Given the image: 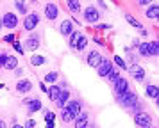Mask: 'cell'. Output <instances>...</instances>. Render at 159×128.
I'll use <instances>...</instances> for the list:
<instances>
[{
  "mask_svg": "<svg viewBox=\"0 0 159 128\" xmlns=\"http://www.w3.org/2000/svg\"><path fill=\"white\" fill-rule=\"evenodd\" d=\"M118 103L123 107H127V109H132V107L138 103V96H136V92H132L129 89V91H125L123 94H120L118 96Z\"/></svg>",
  "mask_w": 159,
  "mask_h": 128,
  "instance_id": "obj_1",
  "label": "cell"
},
{
  "mask_svg": "<svg viewBox=\"0 0 159 128\" xmlns=\"http://www.w3.org/2000/svg\"><path fill=\"white\" fill-rule=\"evenodd\" d=\"M134 123L141 128H148L152 125V116L145 110H139V112L134 114Z\"/></svg>",
  "mask_w": 159,
  "mask_h": 128,
  "instance_id": "obj_2",
  "label": "cell"
},
{
  "mask_svg": "<svg viewBox=\"0 0 159 128\" xmlns=\"http://www.w3.org/2000/svg\"><path fill=\"white\" fill-rule=\"evenodd\" d=\"M38 23H39V14L38 13H30L25 16V20H23V28L25 30H34L38 27Z\"/></svg>",
  "mask_w": 159,
  "mask_h": 128,
  "instance_id": "obj_3",
  "label": "cell"
},
{
  "mask_svg": "<svg viewBox=\"0 0 159 128\" xmlns=\"http://www.w3.org/2000/svg\"><path fill=\"white\" fill-rule=\"evenodd\" d=\"M18 66V59L15 55H7V53H2V61H0V68H6V70H15Z\"/></svg>",
  "mask_w": 159,
  "mask_h": 128,
  "instance_id": "obj_4",
  "label": "cell"
},
{
  "mask_svg": "<svg viewBox=\"0 0 159 128\" xmlns=\"http://www.w3.org/2000/svg\"><path fill=\"white\" fill-rule=\"evenodd\" d=\"M102 53L100 52H97V50H91L89 53H88V57H86V62H88V66H91V68H98L100 66V62H102Z\"/></svg>",
  "mask_w": 159,
  "mask_h": 128,
  "instance_id": "obj_5",
  "label": "cell"
},
{
  "mask_svg": "<svg viewBox=\"0 0 159 128\" xmlns=\"http://www.w3.org/2000/svg\"><path fill=\"white\" fill-rule=\"evenodd\" d=\"M98 18H100V13H98V9H97V7L89 6V7L84 9V20H86L88 23H97Z\"/></svg>",
  "mask_w": 159,
  "mask_h": 128,
  "instance_id": "obj_6",
  "label": "cell"
},
{
  "mask_svg": "<svg viewBox=\"0 0 159 128\" xmlns=\"http://www.w3.org/2000/svg\"><path fill=\"white\" fill-rule=\"evenodd\" d=\"M98 70V77H102V78H107V75L113 71V62L109 61V59H102V62H100V66L97 68Z\"/></svg>",
  "mask_w": 159,
  "mask_h": 128,
  "instance_id": "obj_7",
  "label": "cell"
},
{
  "mask_svg": "<svg viewBox=\"0 0 159 128\" xmlns=\"http://www.w3.org/2000/svg\"><path fill=\"white\" fill-rule=\"evenodd\" d=\"M2 25L6 28H15L18 25V16L15 13H6L4 18H2Z\"/></svg>",
  "mask_w": 159,
  "mask_h": 128,
  "instance_id": "obj_8",
  "label": "cell"
},
{
  "mask_svg": "<svg viewBox=\"0 0 159 128\" xmlns=\"http://www.w3.org/2000/svg\"><path fill=\"white\" fill-rule=\"evenodd\" d=\"M75 128H86L88 125H89V116H88V112H84V110H80L77 116H75Z\"/></svg>",
  "mask_w": 159,
  "mask_h": 128,
  "instance_id": "obj_9",
  "label": "cell"
},
{
  "mask_svg": "<svg viewBox=\"0 0 159 128\" xmlns=\"http://www.w3.org/2000/svg\"><path fill=\"white\" fill-rule=\"evenodd\" d=\"M113 85H115V92L118 94V96H120V94H123L125 91H129V82H127L125 78H122V77L118 78Z\"/></svg>",
  "mask_w": 159,
  "mask_h": 128,
  "instance_id": "obj_10",
  "label": "cell"
},
{
  "mask_svg": "<svg viewBox=\"0 0 159 128\" xmlns=\"http://www.w3.org/2000/svg\"><path fill=\"white\" fill-rule=\"evenodd\" d=\"M59 14V9L56 4H47L45 6V16H47V20H56Z\"/></svg>",
  "mask_w": 159,
  "mask_h": 128,
  "instance_id": "obj_11",
  "label": "cell"
},
{
  "mask_svg": "<svg viewBox=\"0 0 159 128\" xmlns=\"http://www.w3.org/2000/svg\"><path fill=\"white\" fill-rule=\"evenodd\" d=\"M65 107L73 114V116H77V114H79L80 110H82V103H80L79 100H68V103H66Z\"/></svg>",
  "mask_w": 159,
  "mask_h": 128,
  "instance_id": "obj_12",
  "label": "cell"
},
{
  "mask_svg": "<svg viewBox=\"0 0 159 128\" xmlns=\"http://www.w3.org/2000/svg\"><path fill=\"white\" fill-rule=\"evenodd\" d=\"M68 100H70V91H68V89H61L57 100H56V105H57L59 109H63V107L68 103Z\"/></svg>",
  "mask_w": 159,
  "mask_h": 128,
  "instance_id": "obj_13",
  "label": "cell"
},
{
  "mask_svg": "<svg viewBox=\"0 0 159 128\" xmlns=\"http://www.w3.org/2000/svg\"><path fill=\"white\" fill-rule=\"evenodd\" d=\"M59 32L63 36H70L73 32V25H72V21L70 20H65V21H61V25H59Z\"/></svg>",
  "mask_w": 159,
  "mask_h": 128,
  "instance_id": "obj_14",
  "label": "cell"
},
{
  "mask_svg": "<svg viewBox=\"0 0 159 128\" xmlns=\"http://www.w3.org/2000/svg\"><path fill=\"white\" fill-rule=\"evenodd\" d=\"M32 89V82L30 80H18V84H16V91L18 92H29Z\"/></svg>",
  "mask_w": 159,
  "mask_h": 128,
  "instance_id": "obj_15",
  "label": "cell"
},
{
  "mask_svg": "<svg viewBox=\"0 0 159 128\" xmlns=\"http://www.w3.org/2000/svg\"><path fill=\"white\" fill-rule=\"evenodd\" d=\"M130 73H132V77L136 78V80H143L145 78V70L141 66H138V64H132L130 66Z\"/></svg>",
  "mask_w": 159,
  "mask_h": 128,
  "instance_id": "obj_16",
  "label": "cell"
},
{
  "mask_svg": "<svg viewBox=\"0 0 159 128\" xmlns=\"http://www.w3.org/2000/svg\"><path fill=\"white\" fill-rule=\"evenodd\" d=\"M157 14H159V7L156 6V4L148 6V7H147V11H145V16H147V18H150V20H156V18H157Z\"/></svg>",
  "mask_w": 159,
  "mask_h": 128,
  "instance_id": "obj_17",
  "label": "cell"
},
{
  "mask_svg": "<svg viewBox=\"0 0 159 128\" xmlns=\"http://www.w3.org/2000/svg\"><path fill=\"white\" fill-rule=\"evenodd\" d=\"M145 92H147V96L152 100H157V85H154V84H148L147 85V89H145Z\"/></svg>",
  "mask_w": 159,
  "mask_h": 128,
  "instance_id": "obj_18",
  "label": "cell"
},
{
  "mask_svg": "<svg viewBox=\"0 0 159 128\" xmlns=\"http://www.w3.org/2000/svg\"><path fill=\"white\" fill-rule=\"evenodd\" d=\"M47 92H48V96H50L52 101H56L57 96H59V92H61V87H59V85H50V87L47 89Z\"/></svg>",
  "mask_w": 159,
  "mask_h": 128,
  "instance_id": "obj_19",
  "label": "cell"
},
{
  "mask_svg": "<svg viewBox=\"0 0 159 128\" xmlns=\"http://www.w3.org/2000/svg\"><path fill=\"white\" fill-rule=\"evenodd\" d=\"M38 46H39V41H38L36 37H29L27 41H25V48L30 50V52H34V50H38Z\"/></svg>",
  "mask_w": 159,
  "mask_h": 128,
  "instance_id": "obj_20",
  "label": "cell"
},
{
  "mask_svg": "<svg viewBox=\"0 0 159 128\" xmlns=\"http://www.w3.org/2000/svg\"><path fill=\"white\" fill-rule=\"evenodd\" d=\"M66 4H68V9H70L72 13L79 14V11H80V2L79 0H66Z\"/></svg>",
  "mask_w": 159,
  "mask_h": 128,
  "instance_id": "obj_21",
  "label": "cell"
},
{
  "mask_svg": "<svg viewBox=\"0 0 159 128\" xmlns=\"http://www.w3.org/2000/svg\"><path fill=\"white\" fill-rule=\"evenodd\" d=\"M125 20H127V23H129V25H132V27L138 28V30H141V28H143V25H141V23H139V21H138L132 14H125Z\"/></svg>",
  "mask_w": 159,
  "mask_h": 128,
  "instance_id": "obj_22",
  "label": "cell"
},
{
  "mask_svg": "<svg viewBox=\"0 0 159 128\" xmlns=\"http://www.w3.org/2000/svg\"><path fill=\"white\" fill-rule=\"evenodd\" d=\"M27 107H29V114H34V112H38V110L41 109V101L36 100V98H32V101H30Z\"/></svg>",
  "mask_w": 159,
  "mask_h": 128,
  "instance_id": "obj_23",
  "label": "cell"
},
{
  "mask_svg": "<svg viewBox=\"0 0 159 128\" xmlns=\"http://www.w3.org/2000/svg\"><path fill=\"white\" fill-rule=\"evenodd\" d=\"M138 50H139V53L143 57H150V46H148V41L147 43H139L138 45Z\"/></svg>",
  "mask_w": 159,
  "mask_h": 128,
  "instance_id": "obj_24",
  "label": "cell"
},
{
  "mask_svg": "<svg viewBox=\"0 0 159 128\" xmlns=\"http://www.w3.org/2000/svg\"><path fill=\"white\" fill-rule=\"evenodd\" d=\"M80 37H82V34H80L79 30H73L72 34H70V46H72V48H75V45L79 43Z\"/></svg>",
  "mask_w": 159,
  "mask_h": 128,
  "instance_id": "obj_25",
  "label": "cell"
},
{
  "mask_svg": "<svg viewBox=\"0 0 159 128\" xmlns=\"http://www.w3.org/2000/svg\"><path fill=\"white\" fill-rule=\"evenodd\" d=\"M61 110H63V112H61V117H63V121H65V123H70V121L75 119V116H73V114L66 109V107H63Z\"/></svg>",
  "mask_w": 159,
  "mask_h": 128,
  "instance_id": "obj_26",
  "label": "cell"
},
{
  "mask_svg": "<svg viewBox=\"0 0 159 128\" xmlns=\"http://www.w3.org/2000/svg\"><path fill=\"white\" fill-rule=\"evenodd\" d=\"M47 62V59H45L43 55H32L30 57V64L32 66H41V64Z\"/></svg>",
  "mask_w": 159,
  "mask_h": 128,
  "instance_id": "obj_27",
  "label": "cell"
},
{
  "mask_svg": "<svg viewBox=\"0 0 159 128\" xmlns=\"http://www.w3.org/2000/svg\"><path fill=\"white\" fill-rule=\"evenodd\" d=\"M57 71H50V73H47V75H45V82H56V80H57Z\"/></svg>",
  "mask_w": 159,
  "mask_h": 128,
  "instance_id": "obj_28",
  "label": "cell"
},
{
  "mask_svg": "<svg viewBox=\"0 0 159 128\" xmlns=\"http://www.w3.org/2000/svg\"><path fill=\"white\" fill-rule=\"evenodd\" d=\"M148 46H150V57H156L157 55V50H159L157 41H150L148 43Z\"/></svg>",
  "mask_w": 159,
  "mask_h": 128,
  "instance_id": "obj_29",
  "label": "cell"
},
{
  "mask_svg": "<svg viewBox=\"0 0 159 128\" xmlns=\"http://www.w3.org/2000/svg\"><path fill=\"white\" fill-rule=\"evenodd\" d=\"M86 46H88V37H84V36H82V37L79 39V43L75 45V50H84Z\"/></svg>",
  "mask_w": 159,
  "mask_h": 128,
  "instance_id": "obj_30",
  "label": "cell"
},
{
  "mask_svg": "<svg viewBox=\"0 0 159 128\" xmlns=\"http://www.w3.org/2000/svg\"><path fill=\"white\" fill-rule=\"evenodd\" d=\"M107 78H109V82H111V84H115L116 80L120 78V73H118L116 70H113V71H111V73L107 75Z\"/></svg>",
  "mask_w": 159,
  "mask_h": 128,
  "instance_id": "obj_31",
  "label": "cell"
},
{
  "mask_svg": "<svg viewBox=\"0 0 159 128\" xmlns=\"http://www.w3.org/2000/svg\"><path fill=\"white\" fill-rule=\"evenodd\" d=\"M15 6H16V9H18L20 13H25V11H27V7H25V2H23V0H15Z\"/></svg>",
  "mask_w": 159,
  "mask_h": 128,
  "instance_id": "obj_32",
  "label": "cell"
},
{
  "mask_svg": "<svg viewBox=\"0 0 159 128\" xmlns=\"http://www.w3.org/2000/svg\"><path fill=\"white\" fill-rule=\"evenodd\" d=\"M115 62H116V66H120L122 70H125V68H127V66H125V62H123V59H122L120 55H118V57H115Z\"/></svg>",
  "mask_w": 159,
  "mask_h": 128,
  "instance_id": "obj_33",
  "label": "cell"
},
{
  "mask_svg": "<svg viewBox=\"0 0 159 128\" xmlns=\"http://www.w3.org/2000/svg\"><path fill=\"white\" fill-rule=\"evenodd\" d=\"M54 117H56V114L52 110H45V121H54Z\"/></svg>",
  "mask_w": 159,
  "mask_h": 128,
  "instance_id": "obj_34",
  "label": "cell"
},
{
  "mask_svg": "<svg viewBox=\"0 0 159 128\" xmlns=\"http://www.w3.org/2000/svg\"><path fill=\"white\" fill-rule=\"evenodd\" d=\"M23 128H36V119H29L23 125Z\"/></svg>",
  "mask_w": 159,
  "mask_h": 128,
  "instance_id": "obj_35",
  "label": "cell"
},
{
  "mask_svg": "<svg viewBox=\"0 0 159 128\" xmlns=\"http://www.w3.org/2000/svg\"><path fill=\"white\" fill-rule=\"evenodd\" d=\"M13 48H15L16 52H20V53H23V46H22V45H20L18 41H15V43H13Z\"/></svg>",
  "mask_w": 159,
  "mask_h": 128,
  "instance_id": "obj_36",
  "label": "cell"
},
{
  "mask_svg": "<svg viewBox=\"0 0 159 128\" xmlns=\"http://www.w3.org/2000/svg\"><path fill=\"white\" fill-rule=\"evenodd\" d=\"M4 41H7V43H13V41H15V36H13V34H7L6 37H4Z\"/></svg>",
  "mask_w": 159,
  "mask_h": 128,
  "instance_id": "obj_37",
  "label": "cell"
},
{
  "mask_svg": "<svg viewBox=\"0 0 159 128\" xmlns=\"http://www.w3.org/2000/svg\"><path fill=\"white\" fill-rule=\"evenodd\" d=\"M97 28H98V30H107V28H111V27H109V25H98Z\"/></svg>",
  "mask_w": 159,
  "mask_h": 128,
  "instance_id": "obj_38",
  "label": "cell"
},
{
  "mask_svg": "<svg viewBox=\"0 0 159 128\" xmlns=\"http://www.w3.org/2000/svg\"><path fill=\"white\" fill-rule=\"evenodd\" d=\"M47 128H56V125H54V121H47Z\"/></svg>",
  "mask_w": 159,
  "mask_h": 128,
  "instance_id": "obj_39",
  "label": "cell"
},
{
  "mask_svg": "<svg viewBox=\"0 0 159 128\" xmlns=\"http://www.w3.org/2000/svg\"><path fill=\"white\" fill-rule=\"evenodd\" d=\"M139 4L141 6H147V4H150V0H139Z\"/></svg>",
  "mask_w": 159,
  "mask_h": 128,
  "instance_id": "obj_40",
  "label": "cell"
},
{
  "mask_svg": "<svg viewBox=\"0 0 159 128\" xmlns=\"http://www.w3.org/2000/svg\"><path fill=\"white\" fill-rule=\"evenodd\" d=\"M30 101H32V98H25V100H23V103H25V105H29Z\"/></svg>",
  "mask_w": 159,
  "mask_h": 128,
  "instance_id": "obj_41",
  "label": "cell"
},
{
  "mask_svg": "<svg viewBox=\"0 0 159 128\" xmlns=\"http://www.w3.org/2000/svg\"><path fill=\"white\" fill-rule=\"evenodd\" d=\"M139 34H141V36H148V32H147L145 28H141V30H139Z\"/></svg>",
  "mask_w": 159,
  "mask_h": 128,
  "instance_id": "obj_42",
  "label": "cell"
},
{
  "mask_svg": "<svg viewBox=\"0 0 159 128\" xmlns=\"http://www.w3.org/2000/svg\"><path fill=\"white\" fill-rule=\"evenodd\" d=\"M0 128H7V126H6V121H2V119H0Z\"/></svg>",
  "mask_w": 159,
  "mask_h": 128,
  "instance_id": "obj_43",
  "label": "cell"
},
{
  "mask_svg": "<svg viewBox=\"0 0 159 128\" xmlns=\"http://www.w3.org/2000/svg\"><path fill=\"white\" fill-rule=\"evenodd\" d=\"M13 128H23V126H20V125H15V126H13Z\"/></svg>",
  "mask_w": 159,
  "mask_h": 128,
  "instance_id": "obj_44",
  "label": "cell"
},
{
  "mask_svg": "<svg viewBox=\"0 0 159 128\" xmlns=\"http://www.w3.org/2000/svg\"><path fill=\"white\" fill-rule=\"evenodd\" d=\"M0 28H2V20H0Z\"/></svg>",
  "mask_w": 159,
  "mask_h": 128,
  "instance_id": "obj_45",
  "label": "cell"
},
{
  "mask_svg": "<svg viewBox=\"0 0 159 128\" xmlns=\"http://www.w3.org/2000/svg\"><path fill=\"white\" fill-rule=\"evenodd\" d=\"M0 61H2V53H0Z\"/></svg>",
  "mask_w": 159,
  "mask_h": 128,
  "instance_id": "obj_46",
  "label": "cell"
},
{
  "mask_svg": "<svg viewBox=\"0 0 159 128\" xmlns=\"http://www.w3.org/2000/svg\"><path fill=\"white\" fill-rule=\"evenodd\" d=\"M148 128H152V126H148Z\"/></svg>",
  "mask_w": 159,
  "mask_h": 128,
  "instance_id": "obj_47",
  "label": "cell"
}]
</instances>
